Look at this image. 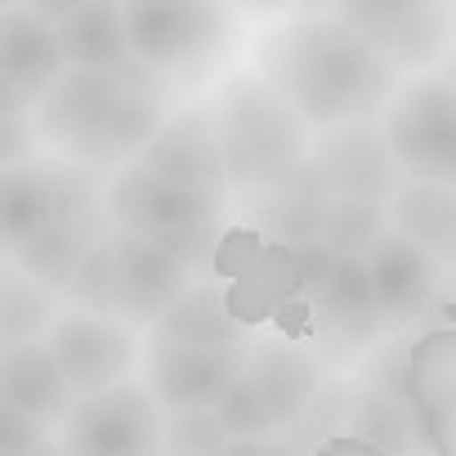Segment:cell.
I'll use <instances>...</instances> for the list:
<instances>
[{
    "label": "cell",
    "mask_w": 456,
    "mask_h": 456,
    "mask_svg": "<svg viewBox=\"0 0 456 456\" xmlns=\"http://www.w3.org/2000/svg\"><path fill=\"white\" fill-rule=\"evenodd\" d=\"M251 68L314 126L380 117L407 77L380 45L331 10H287L251 41Z\"/></svg>",
    "instance_id": "1"
},
{
    "label": "cell",
    "mask_w": 456,
    "mask_h": 456,
    "mask_svg": "<svg viewBox=\"0 0 456 456\" xmlns=\"http://www.w3.org/2000/svg\"><path fill=\"white\" fill-rule=\"evenodd\" d=\"M170 90L175 81L148 72L143 63L68 68L32 108V126L41 148L112 175L134 161L161 130V121L170 117Z\"/></svg>",
    "instance_id": "2"
},
{
    "label": "cell",
    "mask_w": 456,
    "mask_h": 456,
    "mask_svg": "<svg viewBox=\"0 0 456 456\" xmlns=\"http://www.w3.org/2000/svg\"><path fill=\"white\" fill-rule=\"evenodd\" d=\"M206 108L238 197L269 192L309 161L314 126L251 63L228 72L206 94Z\"/></svg>",
    "instance_id": "3"
},
{
    "label": "cell",
    "mask_w": 456,
    "mask_h": 456,
    "mask_svg": "<svg viewBox=\"0 0 456 456\" xmlns=\"http://www.w3.org/2000/svg\"><path fill=\"white\" fill-rule=\"evenodd\" d=\"M121 5L134 59L175 86L206 81L242 37L238 0H121Z\"/></svg>",
    "instance_id": "4"
},
{
    "label": "cell",
    "mask_w": 456,
    "mask_h": 456,
    "mask_svg": "<svg viewBox=\"0 0 456 456\" xmlns=\"http://www.w3.org/2000/svg\"><path fill=\"white\" fill-rule=\"evenodd\" d=\"M108 210H112L117 228L161 238L188 265L206 269L210 256L219 251V238H224V210H228V201H215V197H206L197 188H183V183L157 175L152 166H143L134 157L121 170H112V179H108Z\"/></svg>",
    "instance_id": "5"
},
{
    "label": "cell",
    "mask_w": 456,
    "mask_h": 456,
    "mask_svg": "<svg viewBox=\"0 0 456 456\" xmlns=\"http://www.w3.org/2000/svg\"><path fill=\"white\" fill-rule=\"evenodd\" d=\"M108 170L63 157L54 148H37L23 161H10L0 175V238L5 256L19 251L28 238L45 233L50 224L94 206L108 197Z\"/></svg>",
    "instance_id": "6"
},
{
    "label": "cell",
    "mask_w": 456,
    "mask_h": 456,
    "mask_svg": "<svg viewBox=\"0 0 456 456\" xmlns=\"http://www.w3.org/2000/svg\"><path fill=\"white\" fill-rule=\"evenodd\" d=\"M380 126L407 179L456 183V86L443 68L407 72L380 108Z\"/></svg>",
    "instance_id": "7"
},
{
    "label": "cell",
    "mask_w": 456,
    "mask_h": 456,
    "mask_svg": "<svg viewBox=\"0 0 456 456\" xmlns=\"http://www.w3.org/2000/svg\"><path fill=\"white\" fill-rule=\"evenodd\" d=\"M161 434L166 407L139 376L77 394L72 411L59 420V447L77 456H148L161 452Z\"/></svg>",
    "instance_id": "8"
},
{
    "label": "cell",
    "mask_w": 456,
    "mask_h": 456,
    "mask_svg": "<svg viewBox=\"0 0 456 456\" xmlns=\"http://www.w3.org/2000/svg\"><path fill=\"white\" fill-rule=\"evenodd\" d=\"M407 340H380L362 354L349 380V429L371 443V452H416L429 447V429H420V407L407 389Z\"/></svg>",
    "instance_id": "9"
},
{
    "label": "cell",
    "mask_w": 456,
    "mask_h": 456,
    "mask_svg": "<svg viewBox=\"0 0 456 456\" xmlns=\"http://www.w3.org/2000/svg\"><path fill=\"white\" fill-rule=\"evenodd\" d=\"M309 5L354 23L403 72L438 68L456 45V0H309Z\"/></svg>",
    "instance_id": "10"
},
{
    "label": "cell",
    "mask_w": 456,
    "mask_h": 456,
    "mask_svg": "<svg viewBox=\"0 0 456 456\" xmlns=\"http://www.w3.org/2000/svg\"><path fill=\"white\" fill-rule=\"evenodd\" d=\"M309 314H314L322 358L331 367L362 362V354L389 336L380 296L371 282V265L362 251H340V260L331 265L322 287L309 291Z\"/></svg>",
    "instance_id": "11"
},
{
    "label": "cell",
    "mask_w": 456,
    "mask_h": 456,
    "mask_svg": "<svg viewBox=\"0 0 456 456\" xmlns=\"http://www.w3.org/2000/svg\"><path fill=\"white\" fill-rule=\"evenodd\" d=\"M45 340L59 354L77 394H94L134 376V367L148 354L143 327H134L121 314H90V309H63L59 322L45 331Z\"/></svg>",
    "instance_id": "12"
},
{
    "label": "cell",
    "mask_w": 456,
    "mask_h": 456,
    "mask_svg": "<svg viewBox=\"0 0 456 456\" xmlns=\"http://www.w3.org/2000/svg\"><path fill=\"white\" fill-rule=\"evenodd\" d=\"M309 166L318 170L331 197H362V201H385V206L407 179L385 139L380 117H354V121L314 130Z\"/></svg>",
    "instance_id": "13"
},
{
    "label": "cell",
    "mask_w": 456,
    "mask_h": 456,
    "mask_svg": "<svg viewBox=\"0 0 456 456\" xmlns=\"http://www.w3.org/2000/svg\"><path fill=\"white\" fill-rule=\"evenodd\" d=\"M367 265H371V282H376L389 336L407 331L416 322H429L434 314L447 318V305L456 291V269L438 265L425 247L403 238L398 228H389V233H380L371 242Z\"/></svg>",
    "instance_id": "14"
},
{
    "label": "cell",
    "mask_w": 456,
    "mask_h": 456,
    "mask_svg": "<svg viewBox=\"0 0 456 456\" xmlns=\"http://www.w3.org/2000/svg\"><path fill=\"white\" fill-rule=\"evenodd\" d=\"M247 345H179V340L148 336L143 380L152 385V394L161 398L166 411L215 407L228 394V385L247 376Z\"/></svg>",
    "instance_id": "15"
},
{
    "label": "cell",
    "mask_w": 456,
    "mask_h": 456,
    "mask_svg": "<svg viewBox=\"0 0 456 456\" xmlns=\"http://www.w3.org/2000/svg\"><path fill=\"white\" fill-rule=\"evenodd\" d=\"M68 54L59 41V23L37 14L32 5H5L0 14V86L5 112H32L45 90L68 72Z\"/></svg>",
    "instance_id": "16"
},
{
    "label": "cell",
    "mask_w": 456,
    "mask_h": 456,
    "mask_svg": "<svg viewBox=\"0 0 456 456\" xmlns=\"http://www.w3.org/2000/svg\"><path fill=\"white\" fill-rule=\"evenodd\" d=\"M143 166H152L157 175L183 183V188H197L215 201H233V179H228V166H224V152H219V139H215V126H210V108L206 99L201 103H188V108H175L161 130L148 139V148L139 152Z\"/></svg>",
    "instance_id": "17"
},
{
    "label": "cell",
    "mask_w": 456,
    "mask_h": 456,
    "mask_svg": "<svg viewBox=\"0 0 456 456\" xmlns=\"http://www.w3.org/2000/svg\"><path fill=\"white\" fill-rule=\"evenodd\" d=\"M117 265H121V318H130L143 331H152V322L201 273L161 238L130 233V228H117Z\"/></svg>",
    "instance_id": "18"
},
{
    "label": "cell",
    "mask_w": 456,
    "mask_h": 456,
    "mask_svg": "<svg viewBox=\"0 0 456 456\" xmlns=\"http://www.w3.org/2000/svg\"><path fill=\"white\" fill-rule=\"evenodd\" d=\"M0 403H14L54 429L72 411L77 389H72V380H68V371L45 336L14 340L0 349Z\"/></svg>",
    "instance_id": "19"
},
{
    "label": "cell",
    "mask_w": 456,
    "mask_h": 456,
    "mask_svg": "<svg viewBox=\"0 0 456 456\" xmlns=\"http://www.w3.org/2000/svg\"><path fill=\"white\" fill-rule=\"evenodd\" d=\"M247 376L260 385V394L269 398L278 425H296L300 411L314 403V394L322 389L327 380V362L296 345V340H282V336H269V340H251L247 345Z\"/></svg>",
    "instance_id": "20"
},
{
    "label": "cell",
    "mask_w": 456,
    "mask_h": 456,
    "mask_svg": "<svg viewBox=\"0 0 456 456\" xmlns=\"http://www.w3.org/2000/svg\"><path fill=\"white\" fill-rule=\"evenodd\" d=\"M112 228H117V224H112V210H108V197H103V201H94V206H86V210H77V215L50 224L45 233L28 238L19 251H10V260L63 291V282H68L72 269L86 260V251H90L103 233H112Z\"/></svg>",
    "instance_id": "21"
},
{
    "label": "cell",
    "mask_w": 456,
    "mask_h": 456,
    "mask_svg": "<svg viewBox=\"0 0 456 456\" xmlns=\"http://www.w3.org/2000/svg\"><path fill=\"white\" fill-rule=\"evenodd\" d=\"M152 340H179V345H247L251 327L242 314H233L224 287L215 278H192L188 291L152 322Z\"/></svg>",
    "instance_id": "22"
},
{
    "label": "cell",
    "mask_w": 456,
    "mask_h": 456,
    "mask_svg": "<svg viewBox=\"0 0 456 456\" xmlns=\"http://www.w3.org/2000/svg\"><path fill=\"white\" fill-rule=\"evenodd\" d=\"M389 228L425 247L438 265L456 269V183L403 179L389 197Z\"/></svg>",
    "instance_id": "23"
},
{
    "label": "cell",
    "mask_w": 456,
    "mask_h": 456,
    "mask_svg": "<svg viewBox=\"0 0 456 456\" xmlns=\"http://www.w3.org/2000/svg\"><path fill=\"white\" fill-rule=\"evenodd\" d=\"M59 41H63V54L72 68H130V63H139L121 0H86L81 10L59 19Z\"/></svg>",
    "instance_id": "24"
},
{
    "label": "cell",
    "mask_w": 456,
    "mask_h": 456,
    "mask_svg": "<svg viewBox=\"0 0 456 456\" xmlns=\"http://www.w3.org/2000/svg\"><path fill=\"white\" fill-rule=\"evenodd\" d=\"M256 197H260L265 233H269L273 242L296 247V242H314V238H322L331 192H327V183L318 179V170H314L309 161H305L291 179H282L278 188L256 192Z\"/></svg>",
    "instance_id": "25"
},
{
    "label": "cell",
    "mask_w": 456,
    "mask_h": 456,
    "mask_svg": "<svg viewBox=\"0 0 456 456\" xmlns=\"http://www.w3.org/2000/svg\"><path fill=\"white\" fill-rule=\"evenodd\" d=\"M63 309H68V300L59 287H50L45 278L5 260V273H0V345L45 336Z\"/></svg>",
    "instance_id": "26"
},
{
    "label": "cell",
    "mask_w": 456,
    "mask_h": 456,
    "mask_svg": "<svg viewBox=\"0 0 456 456\" xmlns=\"http://www.w3.org/2000/svg\"><path fill=\"white\" fill-rule=\"evenodd\" d=\"M215 407H219L228 434H233V452H269V447H287L282 425H278L269 398L260 394V385H256L251 376H238Z\"/></svg>",
    "instance_id": "27"
},
{
    "label": "cell",
    "mask_w": 456,
    "mask_h": 456,
    "mask_svg": "<svg viewBox=\"0 0 456 456\" xmlns=\"http://www.w3.org/2000/svg\"><path fill=\"white\" fill-rule=\"evenodd\" d=\"M68 309H90V314H121V265H117V228L103 233L86 260L72 269L63 282Z\"/></svg>",
    "instance_id": "28"
},
{
    "label": "cell",
    "mask_w": 456,
    "mask_h": 456,
    "mask_svg": "<svg viewBox=\"0 0 456 456\" xmlns=\"http://www.w3.org/2000/svg\"><path fill=\"white\" fill-rule=\"evenodd\" d=\"M389 233V206L385 201H362V197H331L322 242L336 251H371V242Z\"/></svg>",
    "instance_id": "29"
},
{
    "label": "cell",
    "mask_w": 456,
    "mask_h": 456,
    "mask_svg": "<svg viewBox=\"0 0 456 456\" xmlns=\"http://www.w3.org/2000/svg\"><path fill=\"white\" fill-rule=\"evenodd\" d=\"M161 452H179V456H228V452H233V434H228L219 407H175V411H166Z\"/></svg>",
    "instance_id": "30"
},
{
    "label": "cell",
    "mask_w": 456,
    "mask_h": 456,
    "mask_svg": "<svg viewBox=\"0 0 456 456\" xmlns=\"http://www.w3.org/2000/svg\"><path fill=\"white\" fill-rule=\"evenodd\" d=\"M340 425H349V380L327 376L322 389L314 394V403L300 411V420L282 429V438H287V447H322Z\"/></svg>",
    "instance_id": "31"
},
{
    "label": "cell",
    "mask_w": 456,
    "mask_h": 456,
    "mask_svg": "<svg viewBox=\"0 0 456 456\" xmlns=\"http://www.w3.org/2000/svg\"><path fill=\"white\" fill-rule=\"evenodd\" d=\"M0 452L5 456H32V452H63L59 447V429L37 420L32 411L0 403Z\"/></svg>",
    "instance_id": "32"
},
{
    "label": "cell",
    "mask_w": 456,
    "mask_h": 456,
    "mask_svg": "<svg viewBox=\"0 0 456 456\" xmlns=\"http://www.w3.org/2000/svg\"><path fill=\"white\" fill-rule=\"evenodd\" d=\"M242 5V14H256V19H278V14H287V10H300L305 0H238Z\"/></svg>",
    "instance_id": "33"
},
{
    "label": "cell",
    "mask_w": 456,
    "mask_h": 456,
    "mask_svg": "<svg viewBox=\"0 0 456 456\" xmlns=\"http://www.w3.org/2000/svg\"><path fill=\"white\" fill-rule=\"evenodd\" d=\"M23 5H32L37 14H45V19H54V23H59V19H68L72 10H81L86 0H23Z\"/></svg>",
    "instance_id": "34"
},
{
    "label": "cell",
    "mask_w": 456,
    "mask_h": 456,
    "mask_svg": "<svg viewBox=\"0 0 456 456\" xmlns=\"http://www.w3.org/2000/svg\"><path fill=\"white\" fill-rule=\"evenodd\" d=\"M438 68H443V77H447V81L456 86V45H452V50L443 54V63H438Z\"/></svg>",
    "instance_id": "35"
},
{
    "label": "cell",
    "mask_w": 456,
    "mask_h": 456,
    "mask_svg": "<svg viewBox=\"0 0 456 456\" xmlns=\"http://www.w3.org/2000/svg\"><path fill=\"white\" fill-rule=\"evenodd\" d=\"M5 5H19V0H5Z\"/></svg>",
    "instance_id": "36"
}]
</instances>
